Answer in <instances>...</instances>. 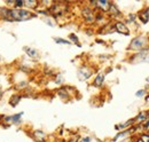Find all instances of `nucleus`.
<instances>
[{"instance_id": "obj_1", "label": "nucleus", "mask_w": 149, "mask_h": 142, "mask_svg": "<svg viewBox=\"0 0 149 142\" xmlns=\"http://www.w3.org/2000/svg\"><path fill=\"white\" fill-rule=\"evenodd\" d=\"M0 16L6 21H28L36 17L35 14L22 8H0Z\"/></svg>"}, {"instance_id": "obj_2", "label": "nucleus", "mask_w": 149, "mask_h": 142, "mask_svg": "<svg viewBox=\"0 0 149 142\" xmlns=\"http://www.w3.org/2000/svg\"><path fill=\"white\" fill-rule=\"evenodd\" d=\"M148 44V39L143 36H140V37H136L134 38L130 44V47L129 49H133V51H139V49H142L147 46Z\"/></svg>"}, {"instance_id": "obj_3", "label": "nucleus", "mask_w": 149, "mask_h": 142, "mask_svg": "<svg viewBox=\"0 0 149 142\" xmlns=\"http://www.w3.org/2000/svg\"><path fill=\"white\" fill-rule=\"evenodd\" d=\"M132 61H135L136 63H143V62H149V49H143L142 52L136 55Z\"/></svg>"}, {"instance_id": "obj_4", "label": "nucleus", "mask_w": 149, "mask_h": 142, "mask_svg": "<svg viewBox=\"0 0 149 142\" xmlns=\"http://www.w3.org/2000/svg\"><path fill=\"white\" fill-rule=\"evenodd\" d=\"M91 76H92V71L90 70L87 67H83V68H80V69L78 70V78H79L80 80H86V79H88Z\"/></svg>"}, {"instance_id": "obj_5", "label": "nucleus", "mask_w": 149, "mask_h": 142, "mask_svg": "<svg viewBox=\"0 0 149 142\" xmlns=\"http://www.w3.org/2000/svg\"><path fill=\"white\" fill-rule=\"evenodd\" d=\"M81 14H83V17L85 18V21L87 23H93L94 21H95V16H94L93 12H92L91 8H87V7L84 8L83 12H81Z\"/></svg>"}, {"instance_id": "obj_6", "label": "nucleus", "mask_w": 149, "mask_h": 142, "mask_svg": "<svg viewBox=\"0 0 149 142\" xmlns=\"http://www.w3.org/2000/svg\"><path fill=\"white\" fill-rule=\"evenodd\" d=\"M113 28H115V30L117 31V32H119V33H122V35H130V31H129V29L126 28V25L123 23V22H116L115 23V25H113Z\"/></svg>"}, {"instance_id": "obj_7", "label": "nucleus", "mask_w": 149, "mask_h": 142, "mask_svg": "<svg viewBox=\"0 0 149 142\" xmlns=\"http://www.w3.org/2000/svg\"><path fill=\"white\" fill-rule=\"evenodd\" d=\"M94 5L97 6V7H99L101 10H103V12H108L111 3L108 2V1H97V2H94Z\"/></svg>"}, {"instance_id": "obj_8", "label": "nucleus", "mask_w": 149, "mask_h": 142, "mask_svg": "<svg viewBox=\"0 0 149 142\" xmlns=\"http://www.w3.org/2000/svg\"><path fill=\"white\" fill-rule=\"evenodd\" d=\"M22 116H23V112H19V113L14 115V116H12V117H7L6 120L10 122L12 124H19V123H21V118H22Z\"/></svg>"}, {"instance_id": "obj_9", "label": "nucleus", "mask_w": 149, "mask_h": 142, "mask_svg": "<svg viewBox=\"0 0 149 142\" xmlns=\"http://www.w3.org/2000/svg\"><path fill=\"white\" fill-rule=\"evenodd\" d=\"M135 122H136V119H135V118H133V119H130L129 122H125V123H122V124L116 125V129H118V131L124 129V128H126V127L131 126V125L133 124V123H135Z\"/></svg>"}, {"instance_id": "obj_10", "label": "nucleus", "mask_w": 149, "mask_h": 142, "mask_svg": "<svg viewBox=\"0 0 149 142\" xmlns=\"http://www.w3.org/2000/svg\"><path fill=\"white\" fill-rule=\"evenodd\" d=\"M103 81H104V74L102 73V72H100L96 77H95V80H94V85L95 86H97V87H100L102 84H103Z\"/></svg>"}, {"instance_id": "obj_11", "label": "nucleus", "mask_w": 149, "mask_h": 142, "mask_svg": "<svg viewBox=\"0 0 149 142\" xmlns=\"http://www.w3.org/2000/svg\"><path fill=\"white\" fill-rule=\"evenodd\" d=\"M139 17L141 19V22L142 23H145V24H147L149 21V10H145V12H141L140 13V15H139Z\"/></svg>"}, {"instance_id": "obj_12", "label": "nucleus", "mask_w": 149, "mask_h": 142, "mask_svg": "<svg viewBox=\"0 0 149 142\" xmlns=\"http://www.w3.org/2000/svg\"><path fill=\"white\" fill-rule=\"evenodd\" d=\"M133 131H135V128H132V129H127V131H124V132H122V133L117 134V135L115 136L113 141H116V140H118V139H120V138H124V136H126L127 134H130V133H132Z\"/></svg>"}, {"instance_id": "obj_13", "label": "nucleus", "mask_w": 149, "mask_h": 142, "mask_svg": "<svg viewBox=\"0 0 149 142\" xmlns=\"http://www.w3.org/2000/svg\"><path fill=\"white\" fill-rule=\"evenodd\" d=\"M33 135H35V138L37 139L38 141H40V142H42L44 140H45V138H46L45 133H44V132H41V131H36Z\"/></svg>"}, {"instance_id": "obj_14", "label": "nucleus", "mask_w": 149, "mask_h": 142, "mask_svg": "<svg viewBox=\"0 0 149 142\" xmlns=\"http://www.w3.org/2000/svg\"><path fill=\"white\" fill-rule=\"evenodd\" d=\"M25 52H26V54L30 57H32V58H37L38 57V52L36 49H33V48H25Z\"/></svg>"}, {"instance_id": "obj_15", "label": "nucleus", "mask_w": 149, "mask_h": 142, "mask_svg": "<svg viewBox=\"0 0 149 142\" xmlns=\"http://www.w3.org/2000/svg\"><path fill=\"white\" fill-rule=\"evenodd\" d=\"M135 119H136V122H140V123L141 122H146L147 120V112H143V111L140 112Z\"/></svg>"}, {"instance_id": "obj_16", "label": "nucleus", "mask_w": 149, "mask_h": 142, "mask_svg": "<svg viewBox=\"0 0 149 142\" xmlns=\"http://www.w3.org/2000/svg\"><path fill=\"white\" fill-rule=\"evenodd\" d=\"M19 100H21V96H19V95H14V96H12L9 103H10V106H15L19 102Z\"/></svg>"}, {"instance_id": "obj_17", "label": "nucleus", "mask_w": 149, "mask_h": 142, "mask_svg": "<svg viewBox=\"0 0 149 142\" xmlns=\"http://www.w3.org/2000/svg\"><path fill=\"white\" fill-rule=\"evenodd\" d=\"M109 12H111L112 14H115V15H117V14H120V12L118 10V8L113 5V3H111L110 5V8H109Z\"/></svg>"}, {"instance_id": "obj_18", "label": "nucleus", "mask_w": 149, "mask_h": 142, "mask_svg": "<svg viewBox=\"0 0 149 142\" xmlns=\"http://www.w3.org/2000/svg\"><path fill=\"white\" fill-rule=\"evenodd\" d=\"M38 5L37 1H24V6L26 7H31V8H35Z\"/></svg>"}, {"instance_id": "obj_19", "label": "nucleus", "mask_w": 149, "mask_h": 142, "mask_svg": "<svg viewBox=\"0 0 149 142\" xmlns=\"http://www.w3.org/2000/svg\"><path fill=\"white\" fill-rule=\"evenodd\" d=\"M54 40H55V42H57V44H63V45H69V44H70L69 40L61 39V38H54Z\"/></svg>"}, {"instance_id": "obj_20", "label": "nucleus", "mask_w": 149, "mask_h": 142, "mask_svg": "<svg viewBox=\"0 0 149 142\" xmlns=\"http://www.w3.org/2000/svg\"><path fill=\"white\" fill-rule=\"evenodd\" d=\"M14 6H15V8L23 7V6H24V1H22V0H19V1H14Z\"/></svg>"}, {"instance_id": "obj_21", "label": "nucleus", "mask_w": 149, "mask_h": 142, "mask_svg": "<svg viewBox=\"0 0 149 142\" xmlns=\"http://www.w3.org/2000/svg\"><path fill=\"white\" fill-rule=\"evenodd\" d=\"M145 94H146V90H145V89H140V90H138V92L135 93V95H136L138 97H142Z\"/></svg>"}, {"instance_id": "obj_22", "label": "nucleus", "mask_w": 149, "mask_h": 142, "mask_svg": "<svg viewBox=\"0 0 149 142\" xmlns=\"http://www.w3.org/2000/svg\"><path fill=\"white\" fill-rule=\"evenodd\" d=\"M140 140L142 142H149V135L148 134H142L141 138H140Z\"/></svg>"}, {"instance_id": "obj_23", "label": "nucleus", "mask_w": 149, "mask_h": 142, "mask_svg": "<svg viewBox=\"0 0 149 142\" xmlns=\"http://www.w3.org/2000/svg\"><path fill=\"white\" fill-rule=\"evenodd\" d=\"M91 141H92V139L90 136H85V138H80L77 142H91Z\"/></svg>"}, {"instance_id": "obj_24", "label": "nucleus", "mask_w": 149, "mask_h": 142, "mask_svg": "<svg viewBox=\"0 0 149 142\" xmlns=\"http://www.w3.org/2000/svg\"><path fill=\"white\" fill-rule=\"evenodd\" d=\"M69 37H70V39H71V40H72L74 42H76V44H77L78 46H80V44H79V41H78V38H77L76 36H74V35H70Z\"/></svg>"}, {"instance_id": "obj_25", "label": "nucleus", "mask_w": 149, "mask_h": 142, "mask_svg": "<svg viewBox=\"0 0 149 142\" xmlns=\"http://www.w3.org/2000/svg\"><path fill=\"white\" fill-rule=\"evenodd\" d=\"M143 127H145V128H147V127H149V122H147L146 124L143 125Z\"/></svg>"}, {"instance_id": "obj_26", "label": "nucleus", "mask_w": 149, "mask_h": 142, "mask_svg": "<svg viewBox=\"0 0 149 142\" xmlns=\"http://www.w3.org/2000/svg\"><path fill=\"white\" fill-rule=\"evenodd\" d=\"M1 96H2V90L0 89V99H1Z\"/></svg>"}, {"instance_id": "obj_27", "label": "nucleus", "mask_w": 149, "mask_h": 142, "mask_svg": "<svg viewBox=\"0 0 149 142\" xmlns=\"http://www.w3.org/2000/svg\"><path fill=\"white\" fill-rule=\"evenodd\" d=\"M147 119H149V112L147 113Z\"/></svg>"}, {"instance_id": "obj_28", "label": "nucleus", "mask_w": 149, "mask_h": 142, "mask_svg": "<svg viewBox=\"0 0 149 142\" xmlns=\"http://www.w3.org/2000/svg\"><path fill=\"white\" fill-rule=\"evenodd\" d=\"M147 81H149V77H148V78H147Z\"/></svg>"}, {"instance_id": "obj_29", "label": "nucleus", "mask_w": 149, "mask_h": 142, "mask_svg": "<svg viewBox=\"0 0 149 142\" xmlns=\"http://www.w3.org/2000/svg\"><path fill=\"white\" fill-rule=\"evenodd\" d=\"M148 135H149V128H148Z\"/></svg>"}, {"instance_id": "obj_30", "label": "nucleus", "mask_w": 149, "mask_h": 142, "mask_svg": "<svg viewBox=\"0 0 149 142\" xmlns=\"http://www.w3.org/2000/svg\"><path fill=\"white\" fill-rule=\"evenodd\" d=\"M0 61H1V57H0Z\"/></svg>"}]
</instances>
